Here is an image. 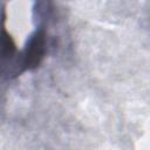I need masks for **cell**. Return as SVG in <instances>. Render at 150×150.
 <instances>
[{
	"instance_id": "6da1fadb",
	"label": "cell",
	"mask_w": 150,
	"mask_h": 150,
	"mask_svg": "<svg viewBox=\"0 0 150 150\" xmlns=\"http://www.w3.org/2000/svg\"><path fill=\"white\" fill-rule=\"evenodd\" d=\"M21 73V53L18 52L7 30L0 27V79L18 76Z\"/></svg>"
},
{
	"instance_id": "7a4b0ae2",
	"label": "cell",
	"mask_w": 150,
	"mask_h": 150,
	"mask_svg": "<svg viewBox=\"0 0 150 150\" xmlns=\"http://www.w3.org/2000/svg\"><path fill=\"white\" fill-rule=\"evenodd\" d=\"M47 38L43 29L36 30L28 40L25 49L21 52V66L22 70H34L36 69L46 54Z\"/></svg>"
}]
</instances>
